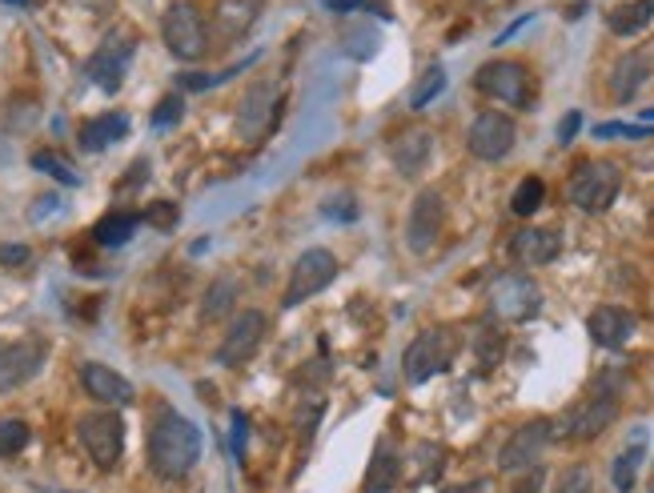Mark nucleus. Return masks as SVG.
I'll return each instance as SVG.
<instances>
[{
    "mask_svg": "<svg viewBox=\"0 0 654 493\" xmlns=\"http://www.w3.org/2000/svg\"><path fill=\"white\" fill-rule=\"evenodd\" d=\"M365 0H325V9L333 12H353V9H362Z\"/></svg>",
    "mask_w": 654,
    "mask_h": 493,
    "instance_id": "obj_41",
    "label": "nucleus"
},
{
    "mask_svg": "<svg viewBox=\"0 0 654 493\" xmlns=\"http://www.w3.org/2000/svg\"><path fill=\"white\" fill-rule=\"evenodd\" d=\"M502 353H506V337L494 325H478L474 329V357H478V369L490 373L494 365L502 362Z\"/></svg>",
    "mask_w": 654,
    "mask_h": 493,
    "instance_id": "obj_27",
    "label": "nucleus"
},
{
    "mask_svg": "<svg viewBox=\"0 0 654 493\" xmlns=\"http://www.w3.org/2000/svg\"><path fill=\"white\" fill-rule=\"evenodd\" d=\"M333 277H338V257L330 249H305L290 269V285H285V297L282 302L290 305H302L310 297H318L322 289H330Z\"/></svg>",
    "mask_w": 654,
    "mask_h": 493,
    "instance_id": "obj_8",
    "label": "nucleus"
},
{
    "mask_svg": "<svg viewBox=\"0 0 654 493\" xmlns=\"http://www.w3.org/2000/svg\"><path fill=\"white\" fill-rule=\"evenodd\" d=\"M638 125H651L654 129V109H638Z\"/></svg>",
    "mask_w": 654,
    "mask_h": 493,
    "instance_id": "obj_43",
    "label": "nucleus"
},
{
    "mask_svg": "<svg viewBox=\"0 0 654 493\" xmlns=\"http://www.w3.org/2000/svg\"><path fill=\"white\" fill-rule=\"evenodd\" d=\"M202 462V430L177 410H162L149 425V470L162 482H182Z\"/></svg>",
    "mask_w": 654,
    "mask_h": 493,
    "instance_id": "obj_1",
    "label": "nucleus"
},
{
    "mask_svg": "<svg viewBox=\"0 0 654 493\" xmlns=\"http://www.w3.org/2000/svg\"><path fill=\"white\" fill-rule=\"evenodd\" d=\"M474 89L490 97V101L523 109V105H530V72L518 61H486L482 69L474 72Z\"/></svg>",
    "mask_w": 654,
    "mask_h": 493,
    "instance_id": "obj_9",
    "label": "nucleus"
},
{
    "mask_svg": "<svg viewBox=\"0 0 654 493\" xmlns=\"http://www.w3.org/2000/svg\"><path fill=\"white\" fill-rule=\"evenodd\" d=\"M29 262V249L25 245H0V265H9V269H17V265Z\"/></svg>",
    "mask_w": 654,
    "mask_h": 493,
    "instance_id": "obj_39",
    "label": "nucleus"
},
{
    "mask_svg": "<svg viewBox=\"0 0 654 493\" xmlns=\"http://www.w3.org/2000/svg\"><path fill=\"white\" fill-rule=\"evenodd\" d=\"M133 52H137V41H133V32H113L109 41L101 49L92 52L85 72H89V81L105 92H117L125 81V72H129Z\"/></svg>",
    "mask_w": 654,
    "mask_h": 493,
    "instance_id": "obj_13",
    "label": "nucleus"
},
{
    "mask_svg": "<svg viewBox=\"0 0 654 493\" xmlns=\"http://www.w3.org/2000/svg\"><path fill=\"white\" fill-rule=\"evenodd\" d=\"M233 293H237V285H233V282H217L209 293H205V302H202V317H205V322H209V317H222V313L230 309Z\"/></svg>",
    "mask_w": 654,
    "mask_h": 493,
    "instance_id": "obj_34",
    "label": "nucleus"
},
{
    "mask_svg": "<svg viewBox=\"0 0 654 493\" xmlns=\"http://www.w3.org/2000/svg\"><path fill=\"white\" fill-rule=\"evenodd\" d=\"M230 425H233V457H245V442H250V417H245L242 410H233Z\"/></svg>",
    "mask_w": 654,
    "mask_h": 493,
    "instance_id": "obj_37",
    "label": "nucleus"
},
{
    "mask_svg": "<svg viewBox=\"0 0 654 493\" xmlns=\"http://www.w3.org/2000/svg\"><path fill=\"white\" fill-rule=\"evenodd\" d=\"M162 41L177 61H202L205 52H209V24H205V17L197 12V4L177 0V4L165 9Z\"/></svg>",
    "mask_w": 654,
    "mask_h": 493,
    "instance_id": "obj_5",
    "label": "nucleus"
},
{
    "mask_svg": "<svg viewBox=\"0 0 654 493\" xmlns=\"http://www.w3.org/2000/svg\"><path fill=\"white\" fill-rule=\"evenodd\" d=\"M514 141H518V129L506 112H478L470 121V132H466V149L478 157V161H502L510 157Z\"/></svg>",
    "mask_w": 654,
    "mask_h": 493,
    "instance_id": "obj_11",
    "label": "nucleus"
},
{
    "mask_svg": "<svg viewBox=\"0 0 654 493\" xmlns=\"http://www.w3.org/2000/svg\"><path fill=\"white\" fill-rule=\"evenodd\" d=\"M458 349H462L458 329H446V325H438V329H422L410 342V349H406V357H402V377L410 385H426L430 377H438V373L450 369L453 357H458Z\"/></svg>",
    "mask_w": 654,
    "mask_h": 493,
    "instance_id": "obj_2",
    "label": "nucleus"
},
{
    "mask_svg": "<svg viewBox=\"0 0 654 493\" xmlns=\"http://www.w3.org/2000/svg\"><path fill=\"white\" fill-rule=\"evenodd\" d=\"M265 329H270V322H265L262 309L237 313V317H233V325L225 329L222 345H217V365H225V369H237V365H245L253 353L262 349Z\"/></svg>",
    "mask_w": 654,
    "mask_h": 493,
    "instance_id": "obj_10",
    "label": "nucleus"
},
{
    "mask_svg": "<svg viewBox=\"0 0 654 493\" xmlns=\"http://www.w3.org/2000/svg\"><path fill=\"white\" fill-rule=\"evenodd\" d=\"M543 205H546V181L543 177H526V181H518V189H514V197H510L514 217H534Z\"/></svg>",
    "mask_w": 654,
    "mask_h": 493,
    "instance_id": "obj_28",
    "label": "nucleus"
},
{
    "mask_svg": "<svg viewBox=\"0 0 654 493\" xmlns=\"http://www.w3.org/2000/svg\"><path fill=\"white\" fill-rule=\"evenodd\" d=\"M646 81H651V61H646L643 52H626L623 61L614 65V72H611V97L618 105L634 101V97L643 92Z\"/></svg>",
    "mask_w": 654,
    "mask_h": 493,
    "instance_id": "obj_21",
    "label": "nucleus"
},
{
    "mask_svg": "<svg viewBox=\"0 0 654 493\" xmlns=\"http://www.w3.org/2000/svg\"><path fill=\"white\" fill-rule=\"evenodd\" d=\"M550 493H594L590 470H586V465H570V470H563Z\"/></svg>",
    "mask_w": 654,
    "mask_h": 493,
    "instance_id": "obj_33",
    "label": "nucleus"
},
{
    "mask_svg": "<svg viewBox=\"0 0 654 493\" xmlns=\"http://www.w3.org/2000/svg\"><path fill=\"white\" fill-rule=\"evenodd\" d=\"M402 482V457L393 450V442H378L370 465H365L362 493H393Z\"/></svg>",
    "mask_w": 654,
    "mask_h": 493,
    "instance_id": "obj_19",
    "label": "nucleus"
},
{
    "mask_svg": "<svg viewBox=\"0 0 654 493\" xmlns=\"http://www.w3.org/2000/svg\"><path fill=\"white\" fill-rule=\"evenodd\" d=\"M550 442H554V433H550V422H546V417L518 425V430L510 433V442L502 445V453H498V470L502 473L538 470V462H543V453Z\"/></svg>",
    "mask_w": 654,
    "mask_h": 493,
    "instance_id": "obj_12",
    "label": "nucleus"
},
{
    "mask_svg": "<svg viewBox=\"0 0 654 493\" xmlns=\"http://www.w3.org/2000/svg\"><path fill=\"white\" fill-rule=\"evenodd\" d=\"M129 137V117L125 112H101V117H89V121L77 129V141L85 152H101L109 145L125 141Z\"/></svg>",
    "mask_w": 654,
    "mask_h": 493,
    "instance_id": "obj_20",
    "label": "nucleus"
},
{
    "mask_svg": "<svg viewBox=\"0 0 654 493\" xmlns=\"http://www.w3.org/2000/svg\"><path fill=\"white\" fill-rule=\"evenodd\" d=\"M586 333L603 349H623V345H631L634 333H638V317L631 309H623V305H598L586 317Z\"/></svg>",
    "mask_w": 654,
    "mask_h": 493,
    "instance_id": "obj_16",
    "label": "nucleus"
},
{
    "mask_svg": "<svg viewBox=\"0 0 654 493\" xmlns=\"http://www.w3.org/2000/svg\"><path fill=\"white\" fill-rule=\"evenodd\" d=\"M81 385H85V393H89L92 402H101L105 410H109V405H133L137 402V390H133L129 377H121V373L109 369V365H101V362H85L81 365Z\"/></svg>",
    "mask_w": 654,
    "mask_h": 493,
    "instance_id": "obj_17",
    "label": "nucleus"
},
{
    "mask_svg": "<svg viewBox=\"0 0 654 493\" xmlns=\"http://www.w3.org/2000/svg\"><path fill=\"white\" fill-rule=\"evenodd\" d=\"M257 21V0H225L222 9L213 12V24L222 32L225 41H237L245 37V29Z\"/></svg>",
    "mask_w": 654,
    "mask_h": 493,
    "instance_id": "obj_25",
    "label": "nucleus"
},
{
    "mask_svg": "<svg viewBox=\"0 0 654 493\" xmlns=\"http://www.w3.org/2000/svg\"><path fill=\"white\" fill-rule=\"evenodd\" d=\"M618 189H623V169H618V165L583 161L570 172V181H566V201H570L574 209L598 217V213H606L614 205Z\"/></svg>",
    "mask_w": 654,
    "mask_h": 493,
    "instance_id": "obj_3",
    "label": "nucleus"
},
{
    "mask_svg": "<svg viewBox=\"0 0 654 493\" xmlns=\"http://www.w3.org/2000/svg\"><path fill=\"white\" fill-rule=\"evenodd\" d=\"M442 445L433 442H422L418 450H413V462H418V470H413V485H426V482H438V473H442Z\"/></svg>",
    "mask_w": 654,
    "mask_h": 493,
    "instance_id": "obj_29",
    "label": "nucleus"
},
{
    "mask_svg": "<svg viewBox=\"0 0 654 493\" xmlns=\"http://www.w3.org/2000/svg\"><path fill=\"white\" fill-rule=\"evenodd\" d=\"M442 225H446V201L438 189H422L413 197L410 205V217H406V245L413 253H430L442 237Z\"/></svg>",
    "mask_w": 654,
    "mask_h": 493,
    "instance_id": "obj_14",
    "label": "nucleus"
},
{
    "mask_svg": "<svg viewBox=\"0 0 654 493\" xmlns=\"http://www.w3.org/2000/svg\"><path fill=\"white\" fill-rule=\"evenodd\" d=\"M45 342H12L0 345V393L21 390L25 382H32L45 365Z\"/></svg>",
    "mask_w": 654,
    "mask_h": 493,
    "instance_id": "obj_15",
    "label": "nucleus"
},
{
    "mask_svg": "<svg viewBox=\"0 0 654 493\" xmlns=\"http://www.w3.org/2000/svg\"><path fill=\"white\" fill-rule=\"evenodd\" d=\"M486 490H490V482H470V485H453L446 493H486Z\"/></svg>",
    "mask_w": 654,
    "mask_h": 493,
    "instance_id": "obj_42",
    "label": "nucleus"
},
{
    "mask_svg": "<svg viewBox=\"0 0 654 493\" xmlns=\"http://www.w3.org/2000/svg\"><path fill=\"white\" fill-rule=\"evenodd\" d=\"M538 485H543V470H526V482L518 485V493H538Z\"/></svg>",
    "mask_w": 654,
    "mask_h": 493,
    "instance_id": "obj_40",
    "label": "nucleus"
},
{
    "mask_svg": "<svg viewBox=\"0 0 654 493\" xmlns=\"http://www.w3.org/2000/svg\"><path fill=\"white\" fill-rule=\"evenodd\" d=\"M29 442H32L29 422H21V417H4L0 422V457H17Z\"/></svg>",
    "mask_w": 654,
    "mask_h": 493,
    "instance_id": "obj_31",
    "label": "nucleus"
},
{
    "mask_svg": "<svg viewBox=\"0 0 654 493\" xmlns=\"http://www.w3.org/2000/svg\"><path fill=\"white\" fill-rule=\"evenodd\" d=\"M614 417H618V397L614 393H590L578 405H570L563 417H554L550 433L558 442H594L598 433L611 430Z\"/></svg>",
    "mask_w": 654,
    "mask_h": 493,
    "instance_id": "obj_6",
    "label": "nucleus"
},
{
    "mask_svg": "<svg viewBox=\"0 0 654 493\" xmlns=\"http://www.w3.org/2000/svg\"><path fill=\"white\" fill-rule=\"evenodd\" d=\"M32 169L49 172L52 181L69 185V189H77V185H81V172L72 169V165L65 161V157H57V152H32Z\"/></svg>",
    "mask_w": 654,
    "mask_h": 493,
    "instance_id": "obj_30",
    "label": "nucleus"
},
{
    "mask_svg": "<svg viewBox=\"0 0 654 493\" xmlns=\"http://www.w3.org/2000/svg\"><path fill=\"white\" fill-rule=\"evenodd\" d=\"M558 253H563V237L554 229H523L510 237V257L518 265H530V269L558 262Z\"/></svg>",
    "mask_w": 654,
    "mask_h": 493,
    "instance_id": "obj_18",
    "label": "nucleus"
},
{
    "mask_svg": "<svg viewBox=\"0 0 654 493\" xmlns=\"http://www.w3.org/2000/svg\"><path fill=\"white\" fill-rule=\"evenodd\" d=\"M77 437H81L85 453L92 457L97 470H117L125 453V422L113 410H92L77 422Z\"/></svg>",
    "mask_w": 654,
    "mask_h": 493,
    "instance_id": "obj_7",
    "label": "nucleus"
},
{
    "mask_svg": "<svg viewBox=\"0 0 654 493\" xmlns=\"http://www.w3.org/2000/svg\"><path fill=\"white\" fill-rule=\"evenodd\" d=\"M654 21V0H623L606 12V29L614 37H638Z\"/></svg>",
    "mask_w": 654,
    "mask_h": 493,
    "instance_id": "obj_23",
    "label": "nucleus"
},
{
    "mask_svg": "<svg viewBox=\"0 0 654 493\" xmlns=\"http://www.w3.org/2000/svg\"><path fill=\"white\" fill-rule=\"evenodd\" d=\"M638 470H643V442L634 437V442L611 462V485L618 493H631L634 482H638Z\"/></svg>",
    "mask_w": 654,
    "mask_h": 493,
    "instance_id": "obj_26",
    "label": "nucleus"
},
{
    "mask_svg": "<svg viewBox=\"0 0 654 493\" xmlns=\"http://www.w3.org/2000/svg\"><path fill=\"white\" fill-rule=\"evenodd\" d=\"M578 129H583V112H578V109L566 112L563 121H558V141L570 145V141H574V132H578Z\"/></svg>",
    "mask_w": 654,
    "mask_h": 493,
    "instance_id": "obj_38",
    "label": "nucleus"
},
{
    "mask_svg": "<svg viewBox=\"0 0 654 493\" xmlns=\"http://www.w3.org/2000/svg\"><path fill=\"white\" fill-rule=\"evenodd\" d=\"M486 302H490V313L498 317V322L523 325V322H534V317L543 313V289L534 285V277L510 269V273H498V277H494Z\"/></svg>",
    "mask_w": 654,
    "mask_h": 493,
    "instance_id": "obj_4",
    "label": "nucleus"
},
{
    "mask_svg": "<svg viewBox=\"0 0 654 493\" xmlns=\"http://www.w3.org/2000/svg\"><path fill=\"white\" fill-rule=\"evenodd\" d=\"M442 89H446V69H442V65H430V69L422 72V81L413 85L410 109H426V105H430Z\"/></svg>",
    "mask_w": 654,
    "mask_h": 493,
    "instance_id": "obj_32",
    "label": "nucleus"
},
{
    "mask_svg": "<svg viewBox=\"0 0 654 493\" xmlns=\"http://www.w3.org/2000/svg\"><path fill=\"white\" fill-rule=\"evenodd\" d=\"M185 112V97L182 92H169V97H162V105L153 109V129H169V125L182 121Z\"/></svg>",
    "mask_w": 654,
    "mask_h": 493,
    "instance_id": "obj_35",
    "label": "nucleus"
},
{
    "mask_svg": "<svg viewBox=\"0 0 654 493\" xmlns=\"http://www.w3.org/2000/svg\"><path fill=\"white\" fill-rule=\"evenodd\" d=\"M4 4H29V0H4Z\"/></svg>",
    "mask_w": 654,
    "mask_h": 493,
    "instance_id": "obj_44",
    "label": "nucleus"
},
{
    "mask_svg": "<svg viewBox=\"0 0 654 493\" xmlns=\"http://www.w3.org/2000/svg\"><path fill=\"white\" fill-rule=\"evenodd\" d=\"M137 225H141L137 213L113 209V213H105L101 221L92 225V241L105 245V249H121V245H129V237L137 233Z\"/></svg>",
    "mask_w": 654,
    "mask_h": 493,
    "instance_id": "obj_24",
    "label": "nucleus"
},
{
    "mask_svg": "<svg viewBox=\"0 0 654 493\" xmlns=\"http://www.w3.org/2000/svg\"><path fill=\"white\" fill-rule=\"evenodd\" d=\"M430 149H433V137L426 129H413L406 132V137H398L390 149L393 165H398V172L402 177H418V172L426 169V161H430Z\"/></svg>",
    "mask_w": 654,
    "mask_h": 493,
    "instance_id": "obj_22",
    "label": "nucleus"
},
{
    "mask_svg": "<svg viewBox=\"0 0 654 493\" xmlns=\"http://www.w3.org/2000/svg\"><path fill=\"white\" fill-rule=\"evenodd\" d=\"M141 221L157 225V229H173V225H177V205H173V201H153L149 209H145Z\"/></svg>",
    "mask_w": 654,
    "mask_h": 493,
    "instance_id": "obj_36",
    "label": "nucleus"
}]
</instances>
